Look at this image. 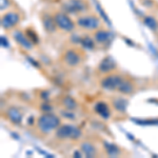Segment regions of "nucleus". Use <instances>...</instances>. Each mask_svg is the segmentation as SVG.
Returning a JSON list of instances; mask_svg holds the SVG:
<instances>
[{
    "label": "nucleus",
    "instance_id": "obj_1",
    "mask_svg": "<svg viewBox=\"0 0 158 158\" xmlns=\"http://www.w3.org/2000/svg\"><path fill=\"white\" fill-rule=\"evenodd\" d=\"M60 120L56 115L53 114H44L38 119V128L42 133H50L52 130L59 127Z\"/></svg>",
    "mask_w": 158,
    "mask_h": 158
},
{
    "label": "nucleus",
    "instance_id": "obj_2",
    "mask_svg": "<svg viewBox=\"0 0 158 158\" xmlns=\"http://www.w3.org/2000/svg\"><path fill=\"white\" fill-rule=\"evenodd\" d=\"M80 135H81L80 130L74 126H62L56 132V136L61 139L63 138L77 139L78 137H80Z\"/></svg>",
    "mask_w": 158,
    "mask_h": 158
},
{
    "label": "nucleus",
    "instance_id": "obj_3",
    "mask_svg": "<svg viewBox=\"0 0 158 158\" xmlns=\"http://www.w3.org/2000/svg\"><path fill=\"white\" fill-rule=\"evenodd\" d=\"M122 80H123V78H121L120 76H118V75H110L108 77L102 79L101 85H102L103 89H106V90H108V91L118 90Z\"/></svg>",
    "mask_w": 158,
    "mask_h": 158
},
{
    "label": "nucleus",
    "instance_id": "obj_4",
    "mask_svg": "<svg viewBox=\"0 0 158 158\" xmlns=\"http://www.w3.org/2000/svg\"><path fill=\"white\" fill-rule=\"evenodd\" d=\"M54 19H55L56 24H57L61 30L70 32V31H72L74 29L73 21L69 18V16H67L64 13H57V14L55 15Z\"/></svg>",
    "mask_w": 158,
    "mask_h": 158
},
{
    "label": "nucleus",
    "instance_id": "obj_5",
    "mask_svg": "<svg viewBox=\"0 0 158 158\" xmlns=\"http://www.w3.org/2000/svg\"><path fill=\"white\" fill-rule=\"evenodd\" d=\"M77 23L80 27H85V29L94 30V29H97L99 27V20L94 16H85L79 18Z\"/></svg>",
    "mask_w": 158,
    "mask_h": 158
},
{
    "label": "nucleus",
    "instance_id": "obj_6",
    "mask_svg": "<svg viewBox=\"0 0 158 158\" xmlns=\"http://www.w3.org/2000/svg\"><path fill=\"white\" fill-rule=\"evenodd\" d=\"M19 21V16L16 13H7L6 15H4L1 19V27L4 29H10L13 27L14 25H16Z\"/></svg>",
    "mask_w": 158,
    "mask_h": 158
},
{
    "label": "nucleus",
    "instance_id": "obj_7",
    "mask_svg": "<svg viewBox=\"0 0 158 158\" xmlns=\"http://www.w3.org/2000/svg\"><path fill=\"white\" fill-rule=\"evenodd\" d=\"M13 36H14L15 40H16V41L18 42L19 44L23 48V49H25V50L32 49V42H31L30 39H27V38L25 37L24 35L20 32V31H15V32L13 33Z\"/></svg>",
    "mask_w": 158,
    "mask_h": 158
},
{
    "label": "nucleus",
    "instance_id": "obj_8",
    "mask_svg": "<svg viewBox=\"0 0 158 158\" xmlns=\"http://www.w3.org/2000/svg\"><path fill=\"white\" fill-rule=\"evenodd\" d=\"M63 58H64L65 63H67L68 65H70V67H76V65L79 63V61H80L79 55L75 52V51H72V50L65 52L64 57Z\"/></svg>",
    "mask_w": 158,
    "mask_h": 158
},
{
    "label": "nucleus",
    "instance_id": "obj_9",
    "mask_svg": "<svg viewBox=\"0 0 158 158\" xmlns=\"http://www.w3.org/2000/svg\"><path fill=\"white\" fill-rule=\"evenodd\" d=\"M116 68V63L115 61L113 60V58L110 57H106L104 59H102L100 63H99V71L102 73H106V72H110L112 71L113 69Z\"/></svg>",
    "mask_w": 158,
    "mask_h": 158
},
{
    "label": "nucleus",
    "instance_id": "obj_10",
    "mask_svg": "<svg viewBox=\"0 0 158 158\" xmlns=\"http://www.w3.org/2000/svg\"><path fill=\"white\" fill-rule=\"evenodd\" d=\"M6 115L10 118V120L16 124H19L20 122L22 121V114L20 113V111L18 109L14 108V106H12V108H10L7 110Z\"/></svg>",
    "mask_w": 158,
    "mask_h": 158
},
{
    "label": "nucleus",
    "instance_id": "obj_11",
    "mask_svg": "<svg viewBox=\"0 0 158 158\" xmlns=\"http://www.w3.org/2000/svg\"><path fill=\"white\" fill-rule=\"evenodd\" d=\"M65 9L70 12H79L85 10V3L80 0H70L68 4H65Z\"/></svg>",
    "mask_w": 158,
    "mask_h": 158
},
{
    "label": "nucleus",
    "instance_id": "obj_12",
    "mask_svg": "<svg viewBox=\"0 0 158 158\" xmlns=\"http://www.w3.org/2000/svg\"><path fill=\"white\" fill-rule=\"evenodd\" d=\"M81 151L86 157H94L96 154V150L95 147L93 146L90 142H83L81 144Z\"/></svg>",
    "mask_w": 158,
    "mask_h": 158
},
{
    "label": "nucleus",
    "instance_id": "obj_13",
    "mask_svg": "<svg viewBox=\"0 0 158 158\" xmlns=\"http://www.w3.org/2000/svg\"><path fill=\"white\" fill-rule=\"evenodd\" d=\"M95 111L97 112L99 115H100L104 119H108L110 117L109 108H108V106H106V103H103V102H98L97 104H96Z\"/></svg>",
    "mask_w": 158,
    "mask_h": 158
},
{
    "label": "nucleus",
    "instance_id": "obj_14",
    "mask_svg": "<svg viewBox=\"0 0 158 158\" xmlns=\"http://www.w3.org/2000/svg\"><path fill=\"white\" fill-rule=\"evenodd\" d=\"M133 85H132L130 81L128 80H122V82L120 83V85H119L118 88V91L120 92L122 94H131L132 92H133Z\"/></svg>",
    "mask_w": 158,
    "mask_h": 158
},
{
    "label": "nucleus",
    "instance_id": "obj_15",
    "mask_svg": "<svg viewBox=\"0 0 158 158\" xmlns=\"http://www.w3.org/2000/svg\"><path fill=\"white\" fill-rule=\"evenodd\" d=\"M43 25H44L45 30L48 32H54L55 29H56V22H55V19H53L52 17L50 16H45L43 18Z\"/></svg>",
    "mask_w": 158,
    "mask_h": 158
},
{
    "label": "nucleus",
    "instance_id": "obj_16",
    "mask_svg": "<svg viewBox=\"0 0 158 158\" xmlns=\"http://www.w3.org/2000/svg\"><path fill=\"white\" fill-rule=\"evenodd\" d=\"M95 40L99 43H106L110 40V34L106 31L100 30L95 33Z\"/></svg>",
    "mask_w": 158,
    "mask_h": 158
},
{
    "label": "nucleus",
    "instance_id": "obj_17",
    "mask_svg": "<svg viewBox=\"0 0 158 158\" xmlns=\"http://www.w3.org/2000/svg\"><path fill=\"white\" fill-rule=\"evenodd\" d=\"M113 104H114V108H115L117 111L124 112L127 110V106H128V101L123 98L118 97L113 101Z\"/></svg>",
    "mask_w": 158,
    "mask_h": 158
},
{
    "label": "nucleus",
    "instance_id": "obj_18",
    "mask_svg": "<svg viewBox=\"0 0 158 158\" xmlns=\"http://www.w3.org/2000/svg\"><path fill=\"white\" fill-rule=\"evenodd\" d=\"M62 103L64 106V108L69 110V111H72V110H75L77 108V102L72 97H64L62 100Z\"/></svg>",
    "mask_w": 158,
    "mask_h": 158
},
{
    "label": "nucleus",
    "instance_id": "obj_19",
    "mask_svg": "<svg viewBox=\"0 0 158 158\" xmlns=\"http://www.w3.org/2000/svg\"><path fill=\"white\" fill-rule=\"evenodd\" d=\"M80 43L85 49L86 50H92L94 49V41L91 39L90 37H85L80 40Z\"/></svg>",
    "mask_w": 158,
    "mask_h": 158
},
{
    "label": "nucleus",
    "instance_id": "obj_20",
    "mask_svg": "<svg viewBox=\"0 0 158 158\" xmlns=\"http://www.w3.org/2000/svg\"><path fill=\"white\" fill-rule=\"evenodd\" d=\"M104 147H106V152H108V154L111 155V156H116V155L119 153L118 148L116 146H114V144L104 143Z\"/></svg>",
    "mask_w": 158,
    "mask_h": 158
},
{
    "label": "nucleus",
    "instance_id": "obj_21",
    "mask_svg": "<svg viewBox=\"0 0 158 158\" xmlns=\"http://www.w3.org/2000/svg\"><path fill=\"white\" fill-rule=\"evenodd\" d=\"M144 24L152 30H155L157 27V22L153 17H146V19H144Z\"/></svg>",
    "mask_w": 158,
    "mask_h": 158
},
{
    "label": "nucleus",
    "instance_id": "obj_22",
    "mask_svg": "<svg viewBox=\"0 0 158 158\" xmlns=\"http://www.w3.org/2000/svg\"><path fill=\"white\" fill-rule=\"evenodd\" d=\"M138 124H158V120H135Z\"/></svg>",
    "mask_w": 158,
    "mask_h": 158
},
{
    "label": "nucleus",
    "instance_id": "obj_23",
    "mask_svg": "<svg viewBox=\"0 0 158 158\" xmlns=\"http://www.w3.org/2000/svg\"><path fill=\"white\" fill-rule=\"evenodd\" d=\"M0 4H1L0 9L4 10L6 7H7V6H9V0H0Z\"/></svg>",
    "mask_w": 158,
    "mask_h": 158
},
{
    "label": "nucleus",
    "instance_id": "obj_24",
    "mask_svg": "<svg viewBox=\"0 0 158 158\" xmlns=\"http://www.w3.org/2000/svg\"><path fill=\"white\" fill-rule=\"evenodd\" d=\"M61 114H62V116L67 117L69 119H74L75 118V116H74L73 113H68V112H61Z\"/></svg>",
    "mask_w": 158,
    "mask_h": 158
},
{
    "label": "nucleus",
    "instance_id": "obj_25",
    "mask_svg": "<svg viewBox=\"0 0 158 158\" xmlns=\"http://www.w3.org/2000/svg\"><path fill=\"white\" fill-rule=\"evenodd\" d=\"M1 47H4V48L9 47V43H7L6 37H1Z\"/></svg>",
    "mask_w": 158,
    "mask_h": 158
},
{
    "label": "nucleus",
    "instance_id": "obj_26",
    "mask_svg": "<svg viewBox=\"0 0 158 158\" xmlns=\"http://www.w3.org/2000/svg\"><path fill=\"white\" fill-rule=\"evenodd\" d=\"M74 157H81V153L80 151H76L74 153Z\"/></svg>",
    "mask_w": 158,
    "mask_h": 158
}]
</instances>
